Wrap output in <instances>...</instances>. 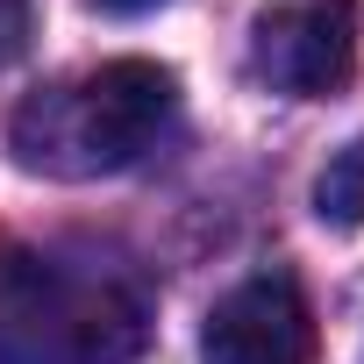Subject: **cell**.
Here are the masks:
<instances>
[{
	"label": "cell",
	"instance_id": "6da1fadb",
	"mask_svg": "<svg viewBox=\"0 0 364 364\" xmlns=\"http://www.w3.org/2000/svg\"><path fill=\"white\" fill-rule=\"evenodd\" d=\"M150 343V300L122 264L8 243L0 250V364H129Z\"/></svg>",
	"mask_w": 364,
	"mask_h": 364
},
{
	"label": "cell",
	"instance_id": "7a4b0ae2",
	"mask_svg": "<svg viewBox=\"0 0 364 364\" xmlns=\"http://www.w3.org/2000/svg\"><path fill=\"white\" fill-rule=\"evenodd\" d=\"M178 122V79L150 58H114L29 93L8 114V150L36 178H114L143 164Z\"/></svg>",
	"mask_w": 364,
	"mask_h": 364
},
{
	"label": "cell",
	"instance_id": "3957f363",
	"mask_svg": "<svg viewBox=\"0 0 364 364\" xmlns=\"http://www.w3.org/2000/svg\"><path fill=\"white\" fill-rule=\"evenodd\" d=\"M357 0H279L250 22V72L286 100H328L357 72Z\"/></svg>",
	"mask_w": 364,
	"mask_h": 364
},
{
	"label": "cell",
	"instance_id": "277c9868",
	"mask_svg": "<svg viewBox=\"0 0 364 364\" xmlns=\"http://www.w3.org/2000/svg\"><path fill=\"white\" fill-rule=\"evenodd\" d=\"M200 364H314V314L293 272L229 286L200 328Z\"/></svg>",
	"mask_w": 364,
	"mask_h": 364
},
{
	"label": "cell",
	"instance_id": "5b68a950",
	"mask_svg": "<svg viewBox=\"0 0 364 364\" xmlns=\"http://www.w3.org/2000/svg\"><path fill=\"white\" fill-rule=\"evenodd\" d=\"M314 215H321L328 229H364V136H350V143L321 164V178H314Z\"/></svg>",
	"mask_w": 364,
	"mask_h": 364
},
{
	"label": "cell",
	"instance_id": "8992f818",
	"mask_svg": "<svg viewBox=\"0 0 364 364\" xmlns=\"http://www.w3.org/2000/svg\"><path fill=\"white\" fill-rule=\"evenodd\" d=\"M36 29V0H0V58H22Z\"/></svg>",
	"mask_w": 364,
	"mask_h": 364
},
{
	"label": "cell",
	"instance_id": "52a82bcc",
	"mask_svg": "<svg viewBox=\"0 0 364 364\" xmlns=\"http://www.w3.org/2000/svg\"><path fill=\"white\" fill-rule=\"evenodd\" d=\"M100 15H150V8H164V0H93Z\"/></svg>",
	"mask_w": 364,
	"mask_h": 364
}]
</instances>
